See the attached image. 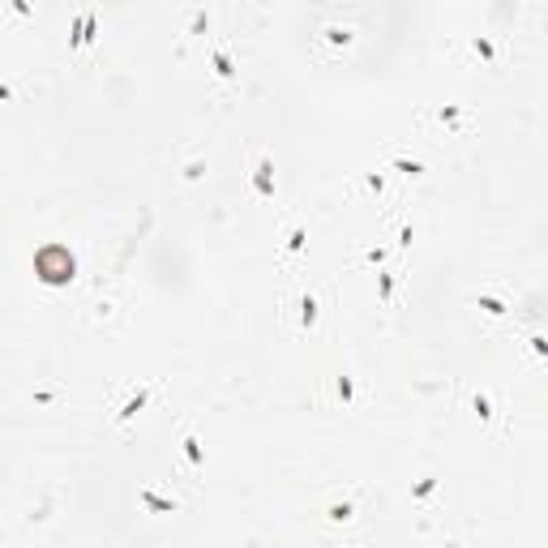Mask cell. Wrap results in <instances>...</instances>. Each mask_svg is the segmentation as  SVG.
Here are the masks:
<instances>
[{
	"mask_svg": "<svg viewBox=\"0 0 548 548\" xmlns=\"http://www.w3.org/2000/svg\"><path fill=\"white\" fill-rule=\"evenodd\" d=\"M35 270H39V279H43V283L61 287V283L73 279V253H69L65 244H47V249H39Z\"/></svg>",
	"mask_w": 548,
	"mask_h": 548,
	"instance_id": "obj_1",
	"label": "cell"
},
{
	"mask_svg": "<svg viewBox=\"0 0 548 548\" xmlns=\"http://www.w3.org/2000/svg\"><path fill=\"white\" fill-rule=\"evenodd\" d=\"M351 43H356V35L347 30V26H321L317 35H313V51L325 61V65H335V61H343L347 51H351Z\"/></svg>",
	"mask_w": 548,
	"mask_h": 548,
	"instance_id": "obj_2",
	"label": "cell"
},
{
	"mask_svg": "<svg viewBox=\"0 0 548 548\" xmlns=\"http://www.w3.org/2000/svg\"><path fill=\"white\" fill-rule=\"evenodd\" d=\"M253 193H257L261 201L274 197V158H270V154H261L257 168H253Z\"/></svg>",
	"mask_w": 548,
	"mask_h": 548,
	"instance_id": "obj_3",
	"label": "cell"
},
{
	"mask_svg": "<svg viewBox=\"0 0 548 548\" xmlns=\"http://www.w3.org/2000/svg\"><path fill=\"white\" fill-rule=\"evenodd\" d=\"M210 65H214V73L223 77V82L236 77V61H232V51H228V47H218V43H214V47H210Z\"/></svg>",
	"mask_w": 548,
	"mask_h": 548,
	"instance_id": "obj_4",
	"label": "cell"
},
{
	"mask_svg": "<svg viewBox=\"0 0 548 548\" xmlns=\"http://www.w3.org/2000/svg\"><path fill=\"white\" fill-rule=\"evenodd\" d=\"M137 502H142L146 510H154V514H176V510H180L172 497H158L154 488H142V492H137Z\"/></svg>",
	"mask_w": 548,
	"mask_h": 548,
	"instance_id": "obj_5",
	"label": "cell"
},
{
	"mask_svg": "<svg viewBox=\"0 0 548 548\" xmlns=\"http://www.w3.org/2000/svg\"><path fill=\"white\" fill-rule=\"evenodd\" d=\"M296 309H300V330H313V325H317V317H321L317 296H313V292H304V296L296 300Z\"/></svg>",
	"mask_w": 548,
	"mask_h": 548,
	"instance_id": "obj_6",
	"label": "cell"
},
{
	"mask_svg": "<svg viewBox=\"0 0 548 548\" xmlns=\"http://www.w3.org/2000/svg\"><path fill=\"white\" fill-rule=\"evenodd\" d=\"M150 394H154V386H142V390H137V394H133V399H129V403L116 411V424H129V420H133V416H137V411L150 403Z\"/></svg>",
	"mask_w": 548,
	"mask_h": 548,
	"instance_id": "obj_7",
	"label": "cell"
},
{
	"mask_svg": "<svg viewBox=\"0 0 548 548\" xmlns=\"http://www.w3.org/2000/svg\"><path fill=\"white\" fill-rule=\"evenodd\" d=\"M90 39H94V13H82L73 26V47H86Z\"/></svg>",
	"mask_w": 548,
	"mask_h": 548,
	"instance_id": "obj_8",
	"label": "cell"
},
{
	"mask_svg": "<svg viewBox=\"0 0 548 548\" xmlns=\"http://www.w3.org/2000/svg\"><path fill=\"white\" fill-rule=\"evenodd\" d=\"M180 446H185V463H189L193 471H201V463H206V454H201V442H197V437L189 432V437H185Z\"/></svg>",
	"mask_w": 548,
	"mask_h": 548,
	"instance_id": "obj_9",
	"label": "cell"
},
{
	"mask_svg": "<svg viewBox=\"0 0 548 548\" xmlns=\"http://www.w3.org/2000/svg\"><path fill=\"white\" fill-rule=\"evenodd\" d=\"M325 518H330V523H351V518H356V506H351V502H330V506H325Z\"/></svg>",
	"mask_w": 548,
	"mask_h": 548,
	"instance_id": "obj_10",
	"label": "cell"
},
{
	"mask_svg": "<svg viewBox=\"0 0 548 548\" xmlns=\"http://www.w3.org/2000/svg\"><path fill=\"white\" fill-rule=\"evenodd\" d=\"M475 304L488 313V317H506L510 309H506V300H497V296H475Z\"/></svg>",
	"mask_w": 548,
	"mask_h": 548,
	"instance_id": "obj_11",
	"label": "cell"
},
{
	"mask_svg": "<svg viewBox=\"0 0 548 548\" xmlns=\"http://www.w3.org/2000/svg\"><path fill=\"white\" fill-rule=\"evenodd\" d=\"M471 47H475V56H484V61H497V43H492V39L475 35V39H471Z\"/></svg>",
	"mask_w": 548,
	"mask_h": 548,
	"instance_id": "obj_12",
	"label": "cell"
},
{
	"mask_svg": "<svg viewBox=\"0 0 548 548\" xmlns=\"http://www.w3.org/2000/svg\"><path fill=\"white\" fill-rule=\"evenodd\" d=\"M471 407H475V416H480L484 424H492V420H497V411H492V403H488V394H475V399H471Z\"/></svg>",
	"mask_w": 548,
	"mask_h": 548,
	"instance_id": "obj_13",
	"label": "cell"
},
{
	"mask_svg": "<svg viewBox=\"0 0 548 548\" xmlns=\"http://www.w3.org/2000/svg\"><path fill=\"white\" fill-rule=\"evenodd\" d=\"M304 240H309V232H304V223H296L292 236H287V257H296V253L304 249Z\"/></svg>",
	"mask_w": 548,
	"mask_h": 548,
	"instance_id": "obj_14",
	"label": "cell"
},
{
	"mask_svg": "<svg viewBox=\"0 0 548 548\" xmlns=\"http://www.w3.org/2000/svg\"><path fill=\"white\" fill-rule=\"evenodd\" d=\"M377 292H381V304L394 300V274H377Z\"/></svg>",
	"mask_w": 548,
	"mask_h": 548,
	"instance_id": "obj_15",
	"label": "cell"
},
{
	"mask_svg": "<svg viewBox=\"0 0 548 548\" xmlns=\"http://www.w3.org/2000/svg\"><path fill=\"white\" fill-rule=\"evenodd\" d=\"M394 172H403V176H424V163H416V158H394Z\"/></svg>",
	"mask_w": 548,
	"mask_h": 548,
	"instance_id": "obj_16",
	"label": "cell"
},
{
	"mask_svg": "<svg viewBox=\"0 0 548 548\" xmlns=\"http://www.w3.org/2000/svg\"><path fill=\"white\" fill-rule=\"evenodd\" d=\"M335 394H339L343 403H351V399H356V381H351V377H339V381H335Z\"/></svg>",
	"mask_w": 548,
	"mask_h": 548,
	"instance_id": "obj_17",
	"label": "cell"
},
{
	"mask_svg": "<svg viewBox=\"0 0 548 548\" xmlns=\"http://www.w3.org/2000/svg\"><path fill=\"white\" fill-rule=\"evenodd\" d=\"M432 488H437V480L428 475V480H420V484L411 488V497H416V502H424V497H428V492H432Z\"/></svg>",
	"mask_w": 548,
	"mask_h": 548,
	"instance_id": "obj_18",
	"label": "cell"
},
{
	"mask_svg": "<svg viewBox=\"0 0 548 548\" xmlns=\"http://www.w3.org/2000/svg\"><path fill=\"white\" fill-rule=\"evenodd\" d=\"M527 343H531V351H535V356H548V339H544V335H531Z\"/></svg>",
	"mask_w": 548,
	"mask_h": 548,
	"instance_id": "obj_19",
	"label": "cell"
},
{
	"mask_svg": "<svg viewBox=\"0 0 548 548\" xmlns=\"http://www.w3.org/2000/svg\"><path fill=\"white\" fill-rule=\"evenodd\" d=\"M446 548H459V544H446Z\"/></svg>",
	"mask_w": 548,
	"mask_h": 548,
	"instance_id": "obj_20",
	"label": "cell"
}]
</instances>
